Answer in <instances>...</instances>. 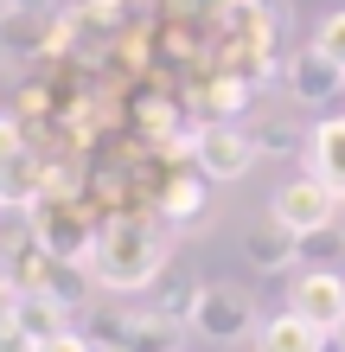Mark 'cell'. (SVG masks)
Here are the masks:
<instances>
[{
  "instance_id": "obj_6",
  "label": "cell",
  "mask_w": 345,
  "mask_h": 352,
  "mask_svg": "<svg viewBox=\"0 0 345 352\" xmlns=\"http://www.w3.org/2000/svg\"><path fill=\"white\" fill-rule=\"evenodd\" d=\"M90 340L103 352H179V320H167L160 307H147V314H103L90 327Z\"/></svg>"
},
{
  "instance_id": "obj_11",
  "label": "cell",
  "mask_w": 345,
  "mask_h": 352,
  "mask_svg": "<svg viewBox=\"0 0 345 352\" xmlns=\"http://www.w3.org/2000/svg\"><path fill=\"white\" fill-rule=\"evenodd\" d=\"M256 352H326V340L333 333H320L313 320H300L294 307H281V314H269V320H256Z\"/></svg>"
},
{
  "instance_id": "obj_10",
  "label": "cell",
  "mask_w": 345,
  "mask_h": 352,
  "mask_svg": "<svg viewBox=\"0 0 345 352\" xmlns=\"http://www.w3.org/2000/svg\"><path fill=\"white\" fill-rule=\"evenodd\" d=\"M307 173L345 199V116H320L307 129Z\"/></svg>"
},
{
  "instance_id": "obj_2",
  "label": "cell",
  "mask_w": 345,
  "mask_h": 352,
  "mask_svg": "<svg viewBox=\"0 0 345 352\" xmlns=\"http://www.w3.org/2000/svg\"><path fill=\"white\" fill-rule=\"evenodd\" d=\"M32 224H38V250L64 256V263H90L96 250V218L90 205H77L71 192H45L32 205Z\"/></svg>"
},
{
  "instance_id": "obj_14",
  "label": "cell",
  "mask_w": 345,
  "mask_h": 352,
  "mask_svg": "<svg viewBox=\"0 0 345 352\" xmlns=\"http://www.w3.org/2000/svg\"><path fill=\"white\" fill-rule=\"evenodd\" d=\"M154 288H160V301H154V307H160L167 320H179V327H186V320H192V307H198V288H205V282H192V276H160Z\"/></svg>"
},
{
  "instance_id": "obj_8",
  "label": "cell",
  "mask_w": 345,
  "mask_h": 352,
  "mask_svg": "<svg viewBox=\"0 0 345 352\" xmlns=\"http://www.w3.org/2000/svg\"><path fill=\"white\" fill-rule=\"evenodd\" d=\"M243 263L262 269V276H288V269H300V231H288L281 218L250 224V237H243Z\"/></svg>"
},
{
  "instance_id": "obj_19",
  "label": "cell",
  "mask_w": 345,
  "mask_h": 352,
  "mask_svg": "<svg viewBox=\"0 0 345 352\" xmlns=\"http://www.w3.org/2000/svg\"><path fill=\"white\" fill-rule=\"evenodd\" d=\"M38 352H96V340H90V333H77V327H58V333L38 340Z\"/></svg>"
},
{
  "instance_id": "obj_23",
  "label": "cell",
  "mask_w": 345,
  "mask_h": 352,
  "mask_svg": "<svg viewBox=\"0 0 345 352\" xmlns=\"http://www.w3.org/2000/svg\"><path fill=\"white\" fill-rule=\"evenodd\" d=\"M186 7H192V13H230L237 0H186Z\"/></svg>"
},
{
  "instance_id": "obj_16",
  "label": "cell",
  "mask_w": 345,
  "mask_h": 352,
  "mask_svg": "<svg viewBox=\"0 0 345 352\" xmlns=\"http://www.w3.org/2000/svg\"><path fill=\"white\" fill-rule=\"evenodd\" d=\"M313 52L326 58V65H339V71H345V7H339V13H326V19L313 26Z\"/></svg>"
},
{
  "instance_id": "obj_26",
  "label": "cell",
  "mask_w": 345,
  "mask_h": 352,
  "mask_svg": "<svg viewBox=\"0 0 345 352\" xmlns=\"http://www.w3.org/2000/svg\"><path fill=\"white\" fill-rule=\"evenodd\" d=\"M333 340H339V352H345V327H339V333H333Z\"/></svg>"
},
{
  "instance_id": "obj_25",
  "label": "cell",
  "mask_w": 345,
  "mask_h": 352,
  "mask_svg": "<svg viewBox=\"0 0 345 352\" xmlns=\"http://www.w3.org/2000/svg\"><path fill=\"white\" fill-rule=\"evenodd\" d=\"M339 231H345V199H339Z\"/></svg>"
},
{
  "instance_id": "obj_15",
  "label": "cell",
  "mask_w": 345,
  "mask_h": 352,
  "mask_svg": "<svg viewBox=\"0 0 345 352\" xmlns=\"http://www.w3.org/2000/svg\"><path fill=\"white\" fill-rule=\"evenodd\" d=\"M250 141H256V154H300V135L294 122H262V129H250Z\"/></svg>"
},
{
  "instance_id": "obj_7",
  "label": "cell",
  "mask_w": 345,
  "mask_h": 352,
  "mask_svg": "<svg viewBox=\"0 0 345 352\" xmlns=\"http://www.w3.org/2000/svg\"><path fill=\"white\" fill-rule=\"evenodd\" d=\"M288 307L300 320H313L320 333H339V327H345V276H339V269L300 263L288 276Z\"/></svg>"
},
{
  "instance_id": "obj_24",
  "label": "cell",
  "mask_w": 345,
  "mask_h": 352,
  "mask_svg": "<svg viewBox=\"0 0 345 352\" xmlns=\"http://www.w3.org/2000/svg\"><path fill=\"white\" fill-rule=\"evenodd\" d=\"M13 13H19V0H0V38H7V26H13Z\"/></svg>"
},
{
  "instance_id": "obj_17",
  "label": "cell",
  "mask_w": 345,
  "mask_h": 352,
  "mask_svg": "<svg viewBox=\"0 0 345 352\" xmlns=\"http://www.w3.org/2000/svg\"><path fill=\"white\" fill-rule=\"evenodd\" d=\"M205 102H211V109H217V116L230 122V109H243V102H250V77H217Z\"/></svg>"
},
{
  "instance_id": "obj_20",
  "label": "cell",
  "mask_w": 345,
  "mask_h": 352,
  "mask_svg": "<svg viewBox=\"0 0 345 352\" xmlns=\"http://www.w3.org/2000/svg\"><path fill=\"white\" fill-rule=\"evenodd\" d=\"M0 352H38V333L26 320H0Z\"/></svg>"
},
{
  "instance_id": "obj_4",
  "label": "cell",
  "mask_w": 345,
  "mask_h": 352,
  "mask_svg": "<svg viewBox=\"0 0 345 352\" xmlns=\"http://www.w3.org/2000/svg\"><path fill=\"white\" fill-rule=\"evenodd\" d=\"M256 320H262V314L250 307V295H243V288H230V282H205L186 327H192L198 340H211V346H237V340L256 333Z\"/></svg>"
},
{
  "instance_id": "obj_22",
  "label": "cell",
  "mask_w": 345,
  "mask_h": 352,
  "mask_svg": "<svg viewBox=\"0 0 345 352\" xmlns=\"http://www.w3.org/2000/svg\"><path fill=\"white\" fill-rule=\"evenodd\" d=\"M141 122H147V135H154V141H167V135H173V109H167V102H147V109H141Z\"/></svg>"
},
{
  "instance_id": "obj_12",
  "label": "cell",
  "mask_w": 345,
  "mask_h": 352,
  "mask_svg": "<svg viewBox=\"0 0 345 352\" xmlns=\"http://www.w3.org/2000/svg\"><path fill=\"white\" fill-rule=\"evenodd\" d=\"M205 205H211V179L192 167V173H173V186L160 192V218L173 231H192V224H205Z\"/></svg>"
},
{
  "instance_id": "obj_13",
  "label": "cell",
  "mask_w": 345,
  "mask_h": 352,
  "mask_svg": "<svg viewBox=\"0 0 345 352\" xmlns=\"http://www.w3.org/2000/svg\"><path fill=\"white\" fill-rule=\"evenodd\" d=\"M45 192H51V167H45L32 148H26V154H13L7 167H0V205H26V212H32Z\"/></svg>"
},
{
  "instance_id": "obj_3",
  "label": "cell",
  "mask_w": 345,
  "mask_h": 352,
  "mask_svg": "<svg viewBox=\"0 0 345 352\" xmlns=\"http://www.w3.org/2000/svg\"><path fill=\"white\" fill-rule=\"evenodd\" d=\"M256 160H262V154H256L250 129H237V122H224V116H211V122H198V129H192V167L205 173L211 186L243 179Z\"/></svg>"
},
{
  "instance_id": "obj_1",
  "label": "cell",
  "mask_w": 345,
  "mask_h": 352,
  "mask_svg": "<svg viewBox=\"0 0 345 352\" xmlns=\"http://www.w3.org/2000/svg\"><path fill=\"white\" fill-rule=\"evenodd\" d=\"M167 256H173V231L147 212H115L96 224V250H90V282L109 288V295H141L167 276Z\"/></svg>"
},
{
  "instance_id": "obj_18",
  "label": "cell",
  "mask_w": 345,
  "mask_h": 352,
  "mask_svg": "<svg viewBox=\"0 0 345 352\" xmlns=\"http://www.w3.org/2000/svg\"><path fill=\"white\" fill-rule=\"evenodd\" d=\"M13 154H26V122H19L13 109H0V167H7Z\"/></svg>"
},
{
  "instance_id": "obj_9",
  "label": "cell",
  "mask_w": 345,
  "mask_h": 352,
  "mask_svg": "<svg viewBox=\"0 0 345 352\" xmlns=\"http://www.w3.org/2000/svg\"><path fill=\"white\" fill-rule=\"evenodd\" d=\"M281 77H288V96H294V102H307V109H320V102H333V96L345 90V71L326 65L313 45L300 52V58H288V71H281Z\"/></svg>"
},
{
  "instance_id": "obj_5",
  "label": "cell",
  "mask_w": 345,
  "mask_h": 352,
  "mask_svg": "<svg viewBox=\"0 0 345 352\" xmlns=\"http://www.w3.org/2000/svg\"><path fill=\"white\" fill-rule=\"evenodd\" d=\"M269 218H281L300 237H313V231H326V224H339V192H333L326 179H313V173L281 179L275 199H269Z\"/></svg>"
},
{
  "instance_id": "obj_21",
  "label": "cell",
  "mask_w": 345,
  "mask_h": 352,
  "mask_svg": "<svg viewBox=\"0 0 345 352\" xmlns=\"http://www.w3.org/2000/svg\"><path fill=\"white\" fill-rule=\"evenodd\" d=\"M19 295H26V288H19V276L0 263V320H13V314H19Z\"/></svg>"
}]
</instances>
